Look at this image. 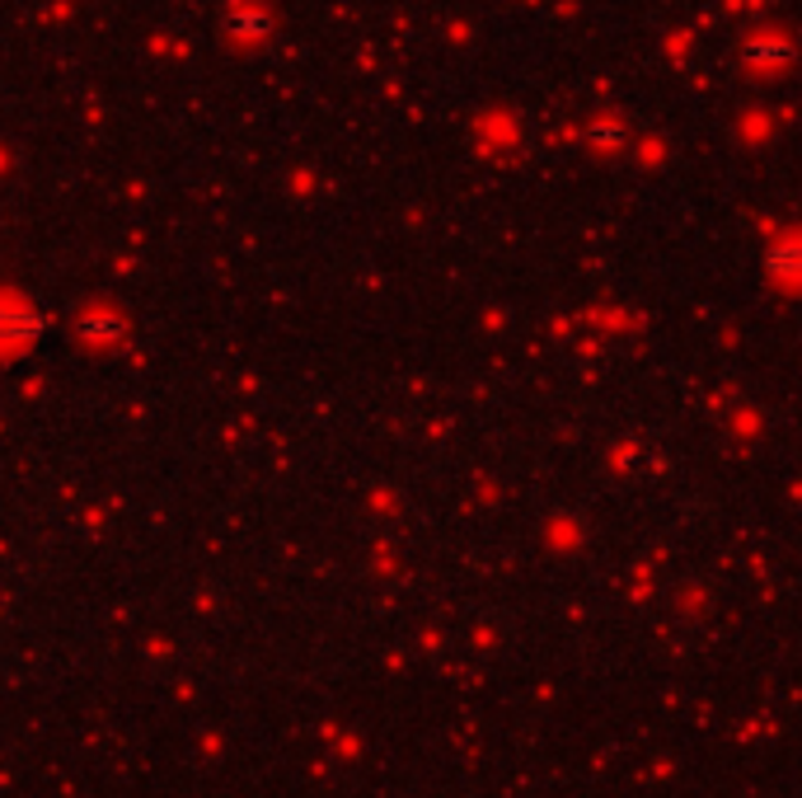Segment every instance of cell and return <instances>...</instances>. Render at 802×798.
Masks as SVG:
<instances>
[{
	"label": "cell",
	"mask_w": 802,
	"mask_h": 798,
	"mask_svg": "<svg viewBox=\"0 0 802 798\" xmlns=\"http://www.w3.org/2000/svg\"><path fill=\"white\" fill-rule=\"evenodd\" d=\"M43 315L28 301H0V348H24L43 334Z\"/></svg>",
	"instance_id": "6da1fadb"
},
{
	"label": "cell",
	"mask_w": 802,
	"mask_h": 798,
	"mask_svg": "<svg viewBox=\"0 0 802 798\" xmlns=\"http://www.w3.org/2000/svg\"><path fill=\"white\" fill-rule=\"evenodd\" d=\"M122 334H128V324H122L113 310H85V315L75 320V338L94 343V348H108V343H118Z\"/></svg>",
	"instance_id": "7a4b0ae2"
},
{
	"label": "cell",
	"mask_w": 802,
	"mask_h": 798,
	"mask_svg": "<svg viewBox=\"0 0 802 798\" xmlns=\"http://www.w3.org/2000/svg\"><path fill=\"white\" fill-rule=\"evenodd\" d=\"M226 34H230V38H240V43H259V38L267 34V14H263V10H254V5L230 10V14H226Z\"/></svg>",
	"instance_id": "3957f363"
}]
</instances>
